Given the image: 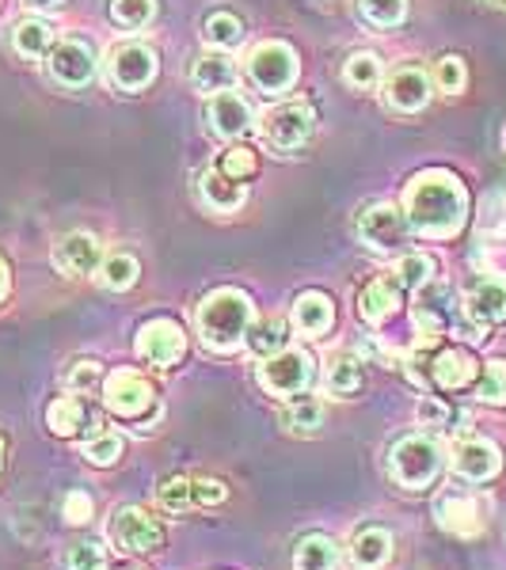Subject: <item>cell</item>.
Segmentation results:
<instances>
[{"label": "cell", "instance_id": "1", "mask_svg": "<svg viewBox=\"0 0 506 570\" xmlns=\"http://www.w3.org/2000/svg\"><path fill=\"white\" fill-rule=\"evenodd\" d=\"M403 217L408 228L427 240H454L468 220V190L446 168H427L411 176L403 190Z\"/></svg>", "mask_w": 506, "mask_h": 570}, {"label": "cell", "instance_id": "2", "mask_svg": "<svg viewBox=\"0 0 506 570\" xmlns=\"http://www.w3.org/2000/svg\"><path fill=\"white\" fill-rule=\"evenodd\" d=\"M252 301L247 293L233 289V285H221V289L206 293L198 305V335L210 351L228 354L241 343H247V331H252Z\"/></svg>", "mask_w": 506, "mask_h": 570}, {"label": "cell", "instance_id": "3", "mask_svg": "<svg viewBox=\"0 0 506 570\" xmlns=\"http://www.w3.org/2000/svg\"><path fill=\"white\" fill-rule=\"evenodd\" d=\"M441 472V445L427 434H408L389 449V475L403 491H422Z\"/></svg>", "mask_w": 506, "mask_h": 570}, {"label": "cell", "instance_id": "4", "mask_svg": "<svg viewBox=\"0 0 506 570\" xmlns=\"http://www.w3.org/2000/svg\"><path fill=\"white\" fill-rule=\"evenodd\" d=\"M247 77L266 96H282L298 85V53L290 42H260L247 58Z\"/></svg>", "mask_w": 506, "mask_h": 570}, {"label": "cell", "instance_id": "5", "mask_svg": "<svg viewBox=\"0 0 506 570\" xmlns=\"http://www.w3.org/2000/svg\"><path fill=\"white\" fill-rule=\"evenodd\" d=\"M104 69H107V80L118 91H145L156 80V72H160V61H156L153 46L118 42V46H110Z\"/></svg>", "mask_w": 506, "mask_h": 570}, {"label": "cell", "instance_id": "6", "mask_svg": "<svg viewBox=\"0 0 506 570\" xmlns=\"http://www.w3.org/2000/svg\"><path fill=\"white\" fill-rule=\"evenodd\" d=\"M96 50L80 39H61L50 46L46 53V69H50V80L69 91H85L91 80H96Z\"/></svg>", "mask_w": 506, "mask_h": 570}, {"label": "cell", "instance_id": "7", "mask_svg": "<svg viewBox=\"0 0 506 570\" xmlns=\"http://www.w3.org/2000/svg\"><path fill=\"white\" fill-rule=\"evenodd\" d=\"M312 381V357L301 351V346H286V351L263 357L260 365V384L279 400H290L301 389H309Z\"/></svg>", "mask_w": 506, "mask_h": 570}, {"label": "cell", "instance_id": "8", "mask_svg": "<svg viewBox=\"0 0 506 570\" xmlns=\"http://www.w3.org/2000/svg\"><path fill=\"white\" fill-rule=\"evenodd\" d=\"M110 540H115V548L130 551V556H149V551L164 548V529L142 505H123L110 518Z\"/></svg>", "mask_w": 506, "mask_h": 570}, {"label": "cell", "instance_id": "9", "mask_svg": "<svg viewBox=\"0 0 506 570\" xmlns=\"http://www.w3.org/2000/svg\"><path fill=\"white\" fill-rule=\"evenodd\" d=\"M134 351H137L142 362L160 365V370H172V365H176L179 357L187 354V335H183V327L176 324V320L160 316V320H149V324H142Z\"/></svg>", "mask_w": 506, "mask_h": 570}, {"label": "cell", "instance_id": "10", "mask_svg": "<svg viewBox=\"0 0 506 570\" xmlns=\"http://www.w3.org/2000/svg\"><path fill=\"white\" fill-rule=\"evenodd\" d=\"M312 126H317V115H312L309 104H282V107H274L263 115L260 134L274 145V149L290 153V149H301V145L309 141Z\"/></svg>", "mask_w": 506, "mask_h": 570}, {"label": "cell", "instance_id": "11", "mask_svg": "<svg viewBox=\"0 0 506 570\" xmlns=\"http://www.w3.org/2000/svg\"><path fill=\"white\" fill-rule=\"evenodd\" d=\"M153 400H156L153 384L134 370H115L104 381V403H107V411H115L118 419L145 415V411L153 407Z\"/></svg>", "mask_w": 506, "mask_h": 570}, {"label": "cell", "instance_id": "12", "mask_svg": "<svg viewBox=\"0 0 506 570\" xmlns=\"http://www.w3.org/2000/svg\"><path fill=\"white\" fill-rule=\"evenodd\" d=\"M408 217H403L400 206H392V202H377V206L366 209L362 217H358V236H362L366 247H373V252H392V247H400L408 240Z\"/></svg>", "mask_w": 506, "mask_h": 570}, {"label": "cell", "instance_id": "13", "mask_svg": "<svg viewBox=\"0 0 506 570\" xmlns=\"http://www.w3.org/2000/svg\"><path fill=\"white\" fill-rule=\"evenodd\" d=\"M430 77L419 66H403L385 80V104L397 115H419L430 104Z\"/></svg>", "mask_w": 506, "mask_h": 570}, {"label": "cell", "instance_id": "14", "mask_svg": "<svg viewBox=\"0 0 506 570\" xmlns=\"http://www.w3.org/2000/svg\"><path fill=\"white\" fill-rule=\"evenodd\" d=\"M206 122L217 137L236 141V137H244L252 130V107H247V99L241 91H217L206 104Z\"/></svg>", "mask_w": 506, "mask_h": 570}, {"label": "cell", "instance_id": "15", "mask_svg": "<svg viewBox=\"0 0 506 570\" xmlns=\"http://www.w3.org/2000/svg\"><path fill=\"white\" fill-rule=\"evenodd\" d=\"M503 468V456L499 449L492 445V441L484 438H465L454 445V472L461 475L468 483H487L495 480Z\"/></svg>", "mask_w": 506, "mask_h": 570}, {"label": "cell", "instance_id": "16", "mask_svg": "<svg viewBox=\"0 0 506 570\" xmlns=\"http://www.w3.org/2000/svg\"><path fill=\"white\" fill-rule=\"evenodd\" d=\"M435 518L438 525L449 532V537H461V540H473L484 532V518H480V502L473 494H441L438 505H435Z\"/></svg>", "mask_w": 506, "mask_h": 570}, {"label": "cell", "instance_id": "17", "mask_svg": "<svg viewBox=\"0 0 506 570\" xmlns=\"http://www.w3.org/2000/svg\"><path fill=\"white\" fill-rule=\"evenodd\" d=\"M53 263L69 274V278H85L99 271V240L91 233H69L66 240L53 247Z\"/></svg>", "mask_w": 506, "mask_h": 570}, {"label": "cell", "instance_id": "18", "mask_svg": "<svg viewBox=\"0 0 506 570\" xmlns=\"http://www.w3.org/2000/svg\"><path fill=\"white\" fill-rule=\"evenodd\" d=\"M465 316L484 331L492 324H503L506 320V285L495 278L476 282L465 297Z\"/></svg>", "mask_w": 506, "mask_h": 570}, {"label": "cell", "instance_id": "19", "mask_svg": "<svg viewBox=\"0 0 506 570\" xmlns=\"http://www.w3.org/2000/svg\"><path fill=\"white\" fill-rule=\"evenodd\" d=\"M351 567L354 570H381L385 563L392 559V532L389 529H377V525H366L354 532L351 540Z\"/></svg>", "mask_w": 506, "mask_h": 570}, {"label": "cell", "instance_id": "20", "mask_svg": "<svg viewBox=\"0 0 506 570\" xmlns=\"http://www.w3.org/2000/svg\"><path fill=\"white\" fill-rule=\"evenodd\" d=\"M198 190H202V202H206L214 214H233V209L244 206L247 198V187L236 179H228L221 168H210L198 176Z\"/></svg>", "mask_w": 506, "mask_h": 570}, {"label": "cell", "instance_id": "21", "mask_svg": "<svg viewBox=\"0 0 506 570\" xmlns=\"http://www.w3.org/2000/svg\"><path fill=\"white\" fill-rule=\"evenodd\" d=\"M476 373H480V365H476V357L468 351H441L435 362H430V381L446 392H457V389H465V384H473Z\"/></svg>", "mask_w": 506, "mask_h": 570}, {"label": "cell", "instance_id": "22", "mask_svg": "<svg viewBox=\"0 0 506 570\" xmlns=\"http://www.w3.org/2000/svg\"><path fill=\"white\" fill-rule=\"evenodd\" d=\"M331 324H335V305H331V297H324V293L312 289L293 301V327H298L301 335L320 338Z\"/></svg>", "mask_w": 506, "mask_h": 570}, {"label": "cell", "instance_id": "23", "mask_svg": "<svg viewBox=\"0 0 506 570\" xmlns=\"http://www.w3.org/2000/svg\"><path fill=\"white\" fill-rule=\"evenodd\" d=\"M191 85H195V88L202 91V96L233 91V85H236V66H233V58H225V50L198 58V61H195V69H191Z\"/></svg>", "mask_w": 506, "mask_h": 570}, {"label": "cell", "instance_id": "24", "mask_svg": "<svg viewBox=\"0 0 506 570\" xmlns=\"http://www.w3.org/2000/svg\"><path fill=\"white\" fill-rule=\"evenodd\" d=\"M46 426L58 438H72V434H80V430L96 426V419H91V411L85 407L80 395H61V400H53L50 407H46Z\"/></svg>", "mask_w": 506, "mask_h": 570}, {"label": "cell", "instance_id": "25", "mask_svg": "<svg viewBox=\"0 0 506 570\" xmlns=\"http://www.w3.org/2000/svg\"><path fill=\"white\" fill-rule=\"evenodd\" d=\"M397 308H400V289L385 278L370 282L362 289V297H358V316L366 324H385L389 316H397Z\"/></svg>", "mask_w": 506, "mask_h": 570}, {"label": "cell", "instance_id": "26", "mask_svg": "<svg viewBox=\"0 0 506 570\" xmlns=\"http://www.w3.org/2000/svg\"><path fill=\"white\" fill-rule=\"evenodd\" d=\"M335 567H339V548L331 537L312 532V537L298 540V548H293V570H335Z\"/></svg>", "mask_w": 506, "mask_h": 570}, {"label": "cell", "instance_id": "27", "mask_svg": "<svg viewBox=\"0 0 506 570\" xmlns=\"http://www.w3.org/2000/svg\"><path fill=\"white\" fill-rule=\"evenodd\" d=\"M53 46V27L46 20H20L12 27V50L20 58H46Z\"/></svg>", "mask_w": 506, "mask_h": 570}, {"label": "cell", "instance_id": "28", "mask_svg": "<svg viewBox=\"0 0 506 570\" xmlns=\"http://www.w3.org/2000/svg\"><path fill=\"white\" fill-rule=\"evenodd\" d=\"M202 39L214 50H236L244 42V23L233 12H214L202 20Z\"/></svg>", "mask_w": 506, "mask_h": 570}, {"label": "cell", "instance_id": "29", "mask_svg": "<svg viewBox=\"0 0 506 570\" xmlns=\"http://www.w3.org/2000/svg\"><path fill=\"white\" fill-rule=\"evenodd\" d=\"M324 381H328V392H335V395H354L358 389H362V362H358V357H351V354L328 357Z\"/></svg>", "mask_w": 506, "mask_h": 570}, {"label": "cell", "instance_id": "30", "mask_svg": "<svg viewBox=\"0 0 506 570\" xmlns=\"http://www.w3.org/2000/svg\"><path fill=\"white\" fill-rule=\"evenodd\" d=\"M137 274H142V266H137V259L130 252H115L99 263V282H104V289H115V293L130 289V285L137 282Z\"/></svg>", "mask_w": 506, "mask_h": 570}, {"label": "cell", "instance_id": "31", "mask_svg": "<svg viewBox=\"0 0 506 570\" xmlns=\"http://www.w3.org/2000/svg\"><path fill=\"white\" fill-rule=\"evenodd\" d=\"M343 80L351 88L358 91H370L381 85V58H377L373 50H358L347 58V66H343Z\"/></svg>", "mask_w": 506, "mask_h": 570}, {"label": "cell", "instance_id": "32", "mask_svg": "<svg viewBox=\"0 0 506 570\" xmlns=\"http://www.w3.org/2000/svg\"><path fill=\"white\" fill-rule=\"evenodd\" d=\"M358 16H362L370 27H400L408 20V0H358Z\"/></svg>", "mask_w": 506, "mask_h": 570}, {"label": "cell", "instance_id": "33", "mask_svg": "<svg viewBox=\"0 0 506 570\" xmlns=\"http://www.w3.org/2000/svg\"><path fill=\"white\" fill-rule=\"evenodd\" d=\"M110 20L126 31H142L156 20V0H110Z\"/></svg>", "mask_w": 506, "mask_h": 570}, {"label": "cell", "instance_id": "34", "mask_svg": "<svg viewBox=\"0 0 506 570\" xmlns=\"http://www.w3.org/2000/svg\"><path fill=\"white\" fill-rule=\"evenodd\" d=\"M282 422H286V430H293V434H317V430L324 426V403L293 400L286 407V415H282Z\"/></svg>", "mask_w": 506, "mask_h": 570}, {"label": "cell", "instance_id": "35", "mask_svg": "<svg viewBox=\"0 0 506 570\" xmlns=\"http://www.w3.org/2000/svg\"><path fill=\"white\" fill-rule=\"evenodd\" d=\"M286 338L290 335H286V324H282V320H263L260 327L247 331V346H252V354H260V357L286 351Z\"/></svg>", "mask_w": 506, "mask_h": 570}, {"label": "cell", "instance_id": "36", "mask_svg": "<svg viewBox=\"0 0 506 570\" xmlns=\"http://www.w3.org/2000/svg\"><path fill=\"white\" fill-rule=\"evenodd\" d=\"M430 278H435V263L430 255H400L397 259V285H408V289H422Z\"/></svg>", "mask_w": 506, "mask_h": 570}, {"label": "cell", "instance_id": "37", "mask_svg": "<svg viewBox=\"0 0 506 570\" xmlns=\"http://www.w3.org/2000/svg\"><path fill=\"white\" fill-rule=\"evenodd\" d=\"M476 395H480V403H495V407H503L506 403V362L503 357H495V362L484 365V376H480V384H476Z\"/></svg>", "mask_w": 506, "mask_h": 570}, {"label": "cell", "instance_id": "38", "mask_svg": "<svg viewBox=\"0 0 506 570\" xmlns=\"http://www.w3.org/2000/svg\"><path fill=\"white\" fill-rule=\"evenodd\" d=\"M435 85H438V91H446V96H461V91H465L468 69H465V61L457 58V53H446V58L435 66Z\"/></svg>", "mask_w": 506, "mask_h": 570}, {"label": "cell", "instance_id": "39", "mask_svg": "<svg viewBox=\"0 0 506 570\" xmlns=\"http://www.w3.org/2000/svg\"><path fill=\"white\" fill-rule=\"evenodd\" d=\"M221 171H225L228 179H236V183H247L255 176V171H260V160H255V153L252 149H228L225 156H221V164H217Z\"/></svg>", "mask_w": 506, "mask_h": 570}, {"label": "cell", "instance_id": "40", "mask_svg": "<svg viewBox=\"0 0 506 570\" xmlns=\"http://www.w3.org/2000/svg\"><path fill=\"white\" fill-rule=\"evenodd\" d=\"M160 505L168 513H187V510H195V491H191V480H168L160 487Z\"/></svg>", "mask_w": 506, "mask_h": 570}, {"label": "cell", "instance_id": "41", "mask_svg": "<svg viewBox=\"0 0 506 570\" xmlns=\"http://www.w3.org/2000/svg\"><path fill=\"white\" fill-rule=\"evenodd\" d=\"M85 456L91 464H99V468L115 464L118 456H123V438H118V434H96L85 445Z\"/></svg>", "mask_w": 506, "mask_h": 570}, {"label": "cell", "instance_id": "42", "mask_svg": "<svg viewBox=\"0 0 506 570\" xmlns=\"http://www.w3.org/2000/svg\"><path fill=\"white\" fill-rule=\"evenodd\" d=\"M107 567V556L99 544H91V540H80V544H72L69 551V570H104Z\"/></svg>", "mask_w": 506, "mask_h": 570}, {"label": "cell", "instance_id": "43", "mask_svg": "<svg viewBox=\"0 0 506 570\" xmlns=\"http://www.w3.org/2000/svg\"><path fill=\"white\" fill-rule=\"evenodd\" d=\"M96 381H99V362H77L66 373V389L69 392H88Z\"/></svg>", "mask_w": 506, "mask_h": 570}, {"label": "cell", "instance_id": "44", "mask_svg": "<svg viewBox=\"0 0 506 570\" xmlns=\"http://www.w3.org/2000/svg\"><path fill=\"white\" fill-rule=\"evenodd\" d=\"M66 521L69 525H85V521H91V499L85 491L66 494Z\"/></svg>", "mask_w": 506, "mask_h": 570}, {"label": "cell", "instance_id": "45", "mask_svg": "<svg viewBox=\"0 0 506 570\" xmlns=\"http://www.w3.org/2000/svg\"><path fill=\"white\" fill-rule=\"evenodd\" d=\"M191 491H195V505H217L228 494L221 480H191Z\"/></svg>", "mask_w": 506, "mask_h": 570}, {"label": "cell", "instance_id": "46", "mask_svg": "<svg viewBox=\"0 0 506 570\" xmlns=\"http://www.w3.org/2000/svg\"><path fill=\"white\" fill-rule=\"evenodd\" d=\"M480 259H484L487 274H495V278H506V240L484 244L480 247Z\"/></svg>", "mask_w": 506, "mask_h": 570}, {"label": "cell", "instance_id": "47", "mask_svg": "<svg viewBox=\"0 0 506 570\" xmlns=\"http://www.w3.org/2000/svg\"><path fill=\"white\" fill-rule=\"evenodd\" d=\"M419 419H422V426H441V422L449 419V411L441 407L438 400H422L419 403Z\"/></svg>", "mask_w": 506, "mask_h": 570}, {"label": "cell", "instance_id": "48", "mask_svg": "<svg viewBox=\"0 0 506 570\" xmlns=\"http://www.w3.org/2000/svg\"><path fill=\"white\" fill-rule=\"evenodd\" d=\"M61 4L66 0H23V8H31V12H58Z\"/></svg>", "mask_w": 506, "mask_h": 570}, {"label": "cell", "instance_id": "49", "mask_svg": "<svg viewBox=\"0 0 506 570\" xmlns=\"http://www.w3.org/2000/svg\"><path fill=\"white\" fill-rule=\"evenodd\" d=\"M4 293H8V266L0 259V301H4Z\"/></svg>", "mask_w": 506, "mask_h": 570}, {"label": "cell", "instance_id": "50", "mask_svg": "<svg viewBox=\"0 0 506 570\" xmlns=\"http://www.w3.org/2000/svg\"><path fill=\"white\" fill-rule=\"evenodd\" d=\"M0 468H4V438H0Z\"/></svg>", "mask_w": 506, "mask_h": 570}, {"label": "cell", "instance_id": "51", "mask_svg": "<svg viewBox=\"0 0 506 570\" xmlns=\"http://www.w3.org/2000/svg\"><path fill=\"white\" fill-rule=\"evenodd\" d=\"M487 4H495V8H506V0H487Z\"/></svg>", "mask_w": 506, "mask_h": 570}, {"label": "cell", "instance_id": "52", "mask_svg": "<svg viewBox=\"0 0 506 570\" xmlns=\"http://www.w3.org/2000/svg\"><path fill=\"white\" fill-rule=\"evenodd\" d=\"M118 570H137V567H118Z\"/></svg>", "mask_w": 506, "mask_h": 570}, {"label": "cell", "instance_id": "53", "mask_svg": "<svg viewBox=\"0 0 506 570\" xmlns=\"http://www.w3.org/2000/svg\"><path fill=\"white\" fill-rule=\"evenodd\" d=\"M503 149H506V130H503Z\"/></svg>", "mask_w": 506, "mask_h": 570}]
</instances>
